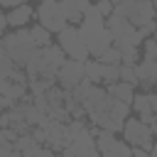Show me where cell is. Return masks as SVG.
Listing matches in <instances>:
<instances>
[{
	"mask_svg": "<svg viewBox=\"0 0 157 157\" xmlns=\"http://www.w3.org/2000/svg\"><path fill=\"white\" fill-rule=\"evenodd\" d=\"M12 147H15L22 157H34V155H37V150H39L42 145H39L29 132H25V135H17V137L12 140Z\"/></svg>",
	"mask_w": 157,
	"mask_h": 157,
	"instance_id": "13",
	"label": "cell"
},
{
	"mask_svg": "<svg viewBox=\"0 0 157 157\" xmlns=\"http://www.w3.org/2000/svg\"><path fill=\"white\" fill-rule=\"evenodd\" d=\"M130 108L135 110V113H155L157 110V96L155 93H137V96H132V101H130Z\"/></svg>",
	"mask_w": 157,
	"mask_h": 157,
	"instance_id": "12",
	"label": "cell"
},
{
	"mask_svg": "<svg viewBox=\"0 0 157 157\" xmlns=\"http://www.w3.org/2000/svg\"><path fill=\"white\" fill-rule=\"evenodd\" d=\"M83 78H88L91 83H101V78H103V64L98 61V59H86L83 61Z\"/></svg>",
	"mask_w": 157,
	"mask_h": 157,
	"instance_id": "16",
	"label": "cell"
},
{
	"mask_svg": "<svg viewBox=\"0 0 157 157\" xmlns=\"http://www.w3.org/2000/svg\"><path fill=\"white\" fill-rule=\"evenodd\" d=\"M5 27H7V20H5V15L0 12V39H2V34H5Z\"/></svg>",
	"mask_w": 157,
	"mask_h": 157,
	"instance_id": "29",
	"label": "cell"
},
{
	"mask_svg": "<svg viewBox=\"0 0 157 157\" xmlns=\"http://www.w3.org/2000/svg\"><path fill=\"white\" fill-rule=\"evenodd\" d=\"M39 2H42V0H39Z\"/></svg>",
	"mask_w": 157,
	"mask_h": 157,
	"instance_id": "33",
	"label": "cell"
},
{
	"mask_svg": "<svg viewBox=\"0 0 157 157\" xmlns=\"http://www.w3.org/2000/svg\"><path fill=\"white\" fill-rule=\"evenodd\" d=\"M56 39H59L56 44H59V49L66 54V59H76V61L91 59V56H88V49H86V44H83V39H81V34H78L76 27L66 25L64 29L56 32Z\"/></svg>",
	"mask_w": 157,
	"mask_h": 157,
	"instance_id": "4",
	"label": "cell"
},
{
	"mask_svg": "<svg viewBox=\"0 0 157 157\" xmlns=\"http://www.w3.org/2000/svg\"><path fill=\"white\" fill-rule=\"evenodd\" d=\"M108 96L115 98V101H123V103H130L132 96H135V86L132 83H125V81H115V83H108Z\"/></svg>",
	"mask_w": 157,
	"mask_h": 157,
	"instance_id": "15",
	"label": "cell"
},
{
	"mask_svg": "<svg viewBox=\"0 0 157 157\" xmlns=\"http://www.w3.org/2000/svg\"><path fill=\"white\" fill-rule=\"evenodd\" d=\"M32 17H34V10H32L27 2H22V5H17V7H10V12L5 15L7 25H12V27H25Z\"/></svg>",
	"mask_w": 157,
	"mask_h": 157,
	"instance_id": "11",
	"label": "cell"
},
{
	"mask_svg": "<svg viewBox=\"0 0 157 157\" xmlns=\"http://www.w3.org/2000/svg\"><path fill=\"white\" fill-rule=\"evenodd\" d=\"M135 32H137L140 39L152 37V32H155V20H152V22H145V25H140V27H135Z\"/></svg>",
	"mask_w": 157,
	"mask_h": 157,
	"instance_id": "24",
	"label": "cell"
},
{
	"mask_svg": "<svg viewBox=\"0 0 157 157\" xmlns=\"http://www.w3.org/2000/svg\"><path fill=\"white\" fill-rule=\"evenodd\" d=\"M0 54H2V42H0Z\"/></svg>",
	"mask_w": 157,
	"mask_h": 157,
	"instance_id": "31",
	"label": "cell"
},
{
	"mask_svg": "<svg viewBox=\"0 0 157 157\" xmlns=\"http://www.w3.org/2000/svg\"><path fill=\"white\" fill-rule=\"evenodd\" d=\"M91 0H59L61 12L66 17V22H81V12Z\"/></svg>",
	"mask_w": 157,
	"mask_h": 157,
	"instance_id": "14",
	"label": "cell"
},
{
	"mask_svg": "<svg viewBox=\"0 0 157 157\" xmlns=\"http://www.w3.org/2000/svg\"><path fill=\"white\" fill-rule=\"evenodd\" d=\"M25 0H0V7H17V5H22Z\"/></svg>",
	"mask_w": 157,
	"mask_h": 157,
	"instance_id": "28",
	"label": "cell"
},
{
	"mask_svg": "<svg viewBox=\"0 0 157 157\" xmlns=\"http://www.w3.org/2000/svg\"><path fill=\"white\" fill-rule=\"evenodd\" d=\"M34 157H59V152H54L52 147H47V145H42L39 150H37V155Z\"/></svg>",
	"mask_w": 157,
	"mask_h": 157,
	"instance_id": "27",
	"label": "cell"
},
{
	"mask_svg": "<svg viewBox=\"0 0 157 157\" xmlns=\"http://www.w3.org/2000/svg\"><path fill=\"white\" fill-rule=\"evenodd\" d=\"M120 132H123V137H125V142H128L130 147H142V150H147V152L155 147V142H152L155 130H152L150 125H145L140 118H125Z\"/></svg>",
	"mask_w": 157,
	"mask_h": 157,
	"instance_id": "3",
	"label": "cell"
},
{
	"mask_svg": "<svg viewBox=\"0 0 157 157\" xmlns=\"http://www.w3.org/2000/svg\"><path fill=\"white\" fill-rule=\"evenodd\" d=\"M110 2H113V5H115V2H118V0H110Z\"/></svg>",
	"mask_w": 157,
	"mask_h": 157,
	"instance_id": "32",
	"label": "cell"
},
{
	"mask_svg": "<svg viewBox=\"0 0 157 157\" xmlns=\"http://www.w3.org/2000/svg\"><path fill=\"white\" fill-rule=\"evenodd\" d=\"M115 81H118V64H103L101 83H115Z\"/></svg>",
	"mask_w": 157,
	"mask_h": 157,
	"instance_id": "22",
	"label": "cell"
},
{
	"mask_svg": "<svg viewBox=\"0 0 157 157\" xmlns=\"http://www.w3.org/2000/svg\"><path fill=\"white\" fill-rule=\"evenodd\" d=\"M34 15H37L39 25H42L47 32H54V34L69 25L66 17H64V12H61V5H59L56 0H42L39 7L34 10Z\"/></svg>",
	"mask_w": 157,
	"mask_h": 157,
	"instance_id": "5",
	"label": "cell"
},
{
	"mask_svg": "<svg viewBox=\"0 0 157 157\" xmlns=\"http://www.w3.org/2000/svg\"><path fill=\"white\" fill-rule=\"evenodd\" d=\"M44 145L52 147L54 152H59L61 147H66L69 145V140H66V125L59 123V120H52L49 128H47V142Z\"/></svg>",
	"mask_w": 157,
	"mask_h": 157,
	"instance_id": "10",
	"label": "cell"
},
{
	"mask_svg": "<svg viewBox=\"0 0 157 157\" xmlns=\"http://www.w3.org/2000/svg\"><path fill=\"white\" fill-rule=\"evenodd\" d=\"M29 135H32L39 145H44V142H47V130H42V128H32V130H29Z\"/></svg>",
	"mask_w": 157,
	"mask_h": 157,
	"instance_id": "26",
	"label": "cell"
},
{
	"mask_svg": "<svg viewBox=\"0 0 157 157\" xmlns=\"http://www.w3.org/2000/svg\"><path fill=\"white\" fill-rule=\"evenodd\" d=\"M5 110V101H2V96H0V113Z\"/></svg>",
	"mask_w": 157,
	"mask_h": 157,
	"instance_id": "30",
	"label": "cell"
},
{
	"mask_svg": "<svg viewBox=\"0 0 157 157\" xmlns=\"http://www.w3.org/2000/svg\"><path fill=\"white\" fill-rule=\"evenodd\" d=\"M59 157H61V155H59Z\"/></svg>",
	"mask_w": 157,
	"mask_h": 157,
	"instance_id": "34",
	"label": "cell"
},
{
	"mask_svg": "<svg viewBox=\"0 0 157 157\" xmlns=\"http://www.w3.org/2000/svg\"><path fill=\"white\" fill-rule=\"evenodd\" d=\"M2 52L15 61V66H25L27 61H29V56L34 54V44H32V39H29V29H25V27H17V32H12V34H2Z\"/></svg>",
	"mask_w": 157,
	"mask_h": 157,
	"instance_id": "1",
	"label": "cell"
},
{
	"mask_svg": "<svg viewBox=\"0 0 157 157\" xmlns=\"http://www.w3.org/2000/svg\"><path fill=\"white\" fill-rule=\"evenodd\" d=\"M140 44L145 49V59H157V42H155V37H145Z\"/></svg>",
	"mask_w": 157,
	"mask_h": 157,
	"instance_id": "23",
	"label": "cell"
},
{
	"mask_svg": "<svg viewBox=\"0 0 157 157\" xmlns=\"http://www.w3.org/2000/svg\"><path fill=\"white\" fill-rule=\"evenodd\" d=\"M15 69H17V66H15V61H12V59L2 52V54H0V78H7Z\"/></svg>",
	"mask_w": 157,
	"mask_h": 157,
	"instance_id": "21",
	"label": "cell"
},
{
	"mask_svg": "<svg viewBox=\"0 0 157 157\" xmlns=\"http://www.w3.org/2000/svg\"><path fill=\"white\" fill-rule=\"evenodd\" d=\"M81 78H83V61L64 59L61 66L56 69V83H59V88H64V91H71Z\"/></svg>",
	"mask_w": 157,
	"mask_h": 157,
	"instance_id": "6",
	"label": "cell"
},
{
	"mask_svg": "<svg viewBox=\"0 0 157 157\" xmlns=\"http://www.w3.org/2000/svg\"><path fill=\"white\" fill-rule=\"evenodd\" d=\"M132 69H135L137 86H142V88H152L155 86V81H157V61L155 59H142Z\"/></svg>",
	"mask_w": 157,
	"mask_h": 157,
	"instance_id": "9",
	"label": "cell"
},
{
	"mask_svg": "<svg viewBox=\"0 0 157 157\" xmlns=\"http://www.w3.org/2000/svg\"><path fill=\"white\" fill-rule=\"evenodd\" d=\"M113 12L125 17L132 27H140L145 22L155 20V5L152 0H118L113 5Z\"/></svg>",
	"mask_w": 157,
	"mask_h": 157,
	"instance_id": "2",
	"label": "cell"
},
{
	"mask_svg": "<svg viewBox=\"0 0 157 157\" xmlns=\"http://www.w3.org/2000/svg\"><path fill=\"white\" fill-rule=\"evenodd\" d=\"M29 39H32V44L37 49L47 47V44H52V32H47L42 25H34V27H29Z\"/></svg>",
	"mask_w": 157,
	"mask_h": 157,
	"instance_id": "17",
	"label": "cell"
},
{
	"mask_svg": "<svg viewBox=\"0 0 157 157\" xmlns=\"http://www.w3.org/2000/svg\"><path fill=\"white\" fill-rule=\"evenodd\" d=\"M101 64H120V54H118V49L115 47H108L105 52H101L98 56H96Z\"/></svg>",
	"mask_w": 157,
	"mask_h": 157,
	"instance_id": "20",
	"label": "cell"
},
{
	"mask_svg": "<svg viewBox=\"0 0 157 157\" xmlns=\"http://www.w3.org/2000/svg\"><path fill=\"white\" fill-rule=\"evenodd\" d=\"M81 105H83V113H86V115L105 113V110H108V105H110V96H108V91H105V88L93 86V88H91V93L81 101Z\"/></svg>",
	"mask_w": 157,
	"mask_h": 157,
	"instance_id": "7",
	"label": "cell"
},
{
	"mask_svg": "<svg viewBox=\"0 0 157 157\" xmlns=\"http://www.w3.org/2000/svg\"><path fill=\"white\" fill-rule=\"evenodd\" d=\"M135 64H118V81H125V83H132L137 86V78H135Z\"/></svg>",
	"mask_w": 157,
	"mask_h": 157,
	"instance_id": "18",
	"label": "cell"
},
{
	"mask_svg": "<svg viewBox=\"0 0 157 157\" xmlns=\"http://www.w3.org/2000/svg\"><path fill=\"white\" fill-rule=\"evenodd\" d=\"M93 5H96V10H98V12L103 15V20H105V17H108V15L113 12V2H110V0H96Z\"/></svg>",
	"mask_w": 157,
	"mask_h": 157,
	"instance_id": "25",
	"label": "cell"
},
{
	"mask_svg": "<svg viewBox=\"0 0 157 157\" xmlns=\"http://www.w3.org/2000/svg\"><path fill=\"white\" fill-rule=\"evenodd\" d=\"M0 96L5 101V108H12L27 96V83H15L10 78H0Z\"/></svg>",
	"mask_w": 157,
	"mask_h": 157,
	"instance_id": "8",
	"label": "cell"
},
{
	"mask_svg": "<svg viewBox=\"0 0 157 157\" xmlns=\"http://www.w3.org/2000/svg\"><path fill=\"white\" fill-rule=\"evenodd\" d=\"M81 20H83V22H103V15L96 10L93 2H88V5L83 7V12H81Z\"/></svg>",
	"mask_w": 157,
	"mask_h": 157,
	"instance_id": "19",
	"label": "cell"
}]
</instances>
